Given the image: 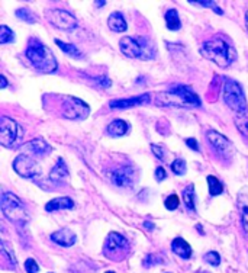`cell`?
Segmentation results:
<instances>
[{
	"label": "cell",
	"mask_w": 248,
	"mask_h": 273,
	"mask_svg": "<svg viewBox=\"0 0 248 273\" xmlns=\"http://www.w3.org/2000/svg\"><path fill=\"white\" fill-rule=\"evenodd\" d=\"M201 54L221 68L229 67L237 60L235 48L222 35H216L203 43V46H201Z\"/></svg>",
	"instance_id": "6da1fadb"
},
{
	"label": "cell",
	"mask_w": 248,
	"mask_h": 273,
	"mask_svg": "<svg viewBox=\"0 0 248 273\" xmlns=\"http://www.w3.org/2000/svg\"><path fill=\"white\" fill-rule=\"evenodd\" d=\"M158 105L161 106H174V108H199L202 105L198 93L189 86H176L171 91L158 93Z\"/></svg>",
	"instance_id": "7a4b0ae2"
},
{
	"label": "cell",
	"mask_w": 248,
	"mask_h": 273,
	"mask_svg": "<svg viewBox=\"0 0 248 273\" xmlns=\"http://www.w3.org/2000/svg\"><path fill=\"white\" fill-rule=\"evenodd\" d=\"M25 55L29 60V63L35 67V70H38L41 73H48V74L55 73L58 68L57 58L52 54V51L37 40H32L29 43Z\"/></svg>",
	"instance_id": "3957f363"
},
{
	"label": "cell",
	"mask_w": 248,
	"mask_h": 273,
	"mask_svg": "<svg viewBox=\"0 0 248 273\" xmlns=\"http://www.w3.org/2000/svg\"><path fill=\"white\" fill-rule=\"evenodd\" d=\"M119 48L124 55L139 60H154L157 55L156 46L145 37H124L119 41Z\"/></svg>",
	"instance_id": "277c9868"
},
{
	"label": "cell",
	"mask_w": 248,
	"mask_h": 273,
	"mask_svg": "<svg viewBox=\"0 0 248 273\" xmlns=\"http://www.w3.org/2000/svg\"><path fill=\"white\" fill-rule=\"evenodd\" d=\"M0 208L3 215L16 226H25L29 220L22 201L12 192H3L0 198Z\"/></svg>",
	"instance_id": "5b68a950"
},
{
	"label": "cell",
	"mask_w": 248,
	"mask_h": 273,
	"mask_svg": "<svg viewBox=\"0 0 248 273\" xmlns=\"http://www.w3.org/2000/svg\"><path fill=\"white\" fill-rule=\"evenodd\" d=\"M224 102L229 109H232L235 114H243L247 111V99L243 86L234 80V79H225L224 82V93H222Z\"/></svg>",
	"instance_id": "8992f818"
},
{
	"label": "cell",
	"mask_w": 248,
	"mask_h": 273,
	"mask_svg": "<svg viewBox=\"0 0 248 273\" xmlns=\"http://www.w3.org/2000/svg\"><path fill=\"white\" fill-rule=\"evenodd\" d=\"M23 136L22 127L12 118L3 115L0 118V144L6 148H13Z\"/></svg>",
	"instance_id": "52a82bcc"
},
{
	"label": "cell",
	"mask_w": 248,
	"mask_h": 273,
	"mask_svg": "<svg viewBox=\"0 0 248 273\" xmlns=\"http://www.w3.org/2000/svg\"><path fill=\"white\" fill-rule=\"evenodd\" d=\"M128 250H129V243L122 234H119L116 231H111L108 234L105 246H103V253L108 259L121 260L126 256Z\"/></svg>",
	"instance_id": "ba28073f"
},
{
	"label": "cell",
	"mask_w": 248,
	"mask_h": 273,
	"mask_svg": "<svg viewBox=\"0 0 248 273\" xmlns=\"http://www.w3.org/2000/svg\"><path fill=\"white\" fill-rule=\"evenodd\" d=\"M90 114V108L86 102L77 97H66L63 102V116L73 121H83Z\"/></svg>",
	"instance_id": "9c48e42d"
},
{
	"label": "cell",
	"mask_w": 248,
	"mask_h": 273,
	"mask_svg": "<svg viewBox=\"0 0 248 273\" xmlns=\"http://www.w3.org/2000/svg\"><path fill=\"white\" fill-rule=\"evenodd\" d=\"M13 170L25 179L37 178L41 173V167H40L38 161L28 154H19L16 159L13 160Z\"/></svg>",
	"instance_id": "30bf717a"
},
{
	"label": "cell",
	"mask_w": 248,
	"mask_h": 273,
	"mask_svg": "<svg viewBox=\"0 0 248 273\" xmlns=\"http://www.w3.org/2000/svg\"><path fill=\"white\" fill-rule=\"evenodd\" d=\"M45 16L49 23L58 29L70 31L77 26V19L64 9H49L45 12Z\"/></svg>",
	"instance_id": "8fae6325"
},
{
	"label": "cell",
	"mask_w": 248,
	"mask_h": 273,
	"mask_svg": "<svg viewBox=\"0 0 248 273\" xmlns=\"http://www.w3.org/2000/svg\"><path fill=\"white\" fill-rule=\"evenodd\" d=\"M111 179L113 184H116L118 187H134L136 179L135 167L131 163L122 164L116 170H113Z\"/></svg>",
	"instance_id": "7c38bea8"
},
{
	"label": "cell",
	"mask_w": 248,
	"mask_h": 273,
	"mask_svg": "<svg viewBox=\"0 0 248 273\" xmlns=\"http://www.w3.org/2000/svg\"><path fill=\"white\" fill-rule=\"evenodd\" d=\"M207 139L209 142L213 145V148L224 157H229L232 153H234V145L232 142L226 138L225 136H222L221 133L215 131V130H210L207 133Z\"/></svg>",
	"instance_id": "4fadbf2b"
},
{
	"label": "cell",
	"mask_w": 248,
	"mask_h": 273,
	"mask_svg": "<svg viewBox=\"0 0 248 273\" xmlns=\"http://www.w3.org/2000/svg\"><path fill=\"white\" fill-rule=\"evenodd\" d=\"M21 150L23 151V154H28V156L44 157V156H48L52 151V147L46 142L44 138H34V139L28 141L26 144H23Z\"/></svg>",
	"instance_id": "5bb4252c"
},
{
	"label": "cell",
	"mask_w": 248,
	"mask_h": 273,
	"mask_svg": "<svg viewBox=\"0 0 248 273\" xmlns=\"http://www.w3.org/2000/svg\"><path fill=\"white\" fill-rule=\"evenodd\" d=\"M151 102V94L150 93H142L139 96H134L129 99H118V100H111L109 106L112 109H126V108H134V106H141L147 105Z\"/></svg>",
	"instance_id": "9a60e30c"
},
{
	"label": "cell",
	"mask_w": 248,
	"mask_h": 273,
	"mask_svg": "<svg viewBox=\"0 0 248 273\" xmlns=\"http://www.w3.org/2000/svg\"><path fill=\"white\" fill-rule=\"evenodd\" d=\"M51 240L55 244L61 246V247H71L77 241V237H76V234L71 229L63 228V229H58V231L52 232L51 234Z\"/></svg>",
	"instance_id": "2e32d148"
},
{
	"label": "cell",
	"mask_w": 248,
	"mask_h": 273,
	"mask_svg": "<svg viewBox=\"0 0 248 273\" xmlns=\"http://www.w3.org/2000/svg\"><path fill=\"white\" fill-rule=\"evenodd\" d=\"M237 205H238V211H240V217H241L244 231L248 232V187H243L238 192Z\"/></svg>",
	"instance_id": "e0dca14e"
},
{
	"label": "cell",
	"mask_w": 248,
	"mask_h": 273,
	"mask_svg": "<svg viewBox=\"0 0 248 273\" xmlns=\"http://www.w3.org/2000/svg\"><path fill=\"white\" fill-rule=\"evenodd\" d=\"M68 178V167L63 159L57 160V164L49 172V181L54 183L64 182Z\"/></svg>",
	"instance_id": "ac0fdd59"
},
{
	"label": "cell",
	"mask_w": 248,
	"mask_h": 273,
	"mask_svg": "<svg viewBox=\"0 0 248 273\" xmlns=\"http://www.w3.org/2000/svg\"><path fill=\"white\" fill-rule=\"evenodd\" d=\"M171 250L174 251V254H177L181 259H190L192 257V247L190 244L183 240L181 237H177L171 241Z\"/></svg>",
	"instance_id": "d6986e66"
},
{
	"label": "cell",
	"mask_w": 248,
	"mask_h": 273,
	"mask_svg": "<svg viewBox=\"0 0 248 273\" xmlns=\"http://www.w3.org/2000/svg\"><path fill=\"white\" fill-rule=\"evenodd\" d=\"M73 208H74V202L67 196L54 198L45 205L46 212H54V211H61V209H73Z\"/></svg>",
	"instance_id": "ffe728a7"
},
{
	"label": "cell",
	"mask_w": 248,
	"mask_h": 273,
	"mask_svg": "<svg viewBox=\"0 0 248 273\" xmlns=\"http://www.w3.org/2000/svg\"><path fill=\"white\" fill-rule=\"evenodd\" d=\"M108 26L113 32H125L128 29L126 19L124 18V15L121 12H113L112 15L108 18Z\"/></svg>",
	"instance_id": "44dd1931"
},
{
	"label": "cell",
	"mask_w": 248,
	"mask_h": 273,
	"mask_svg": "<svg viewBox=\"0 0 248 273\" xmlns=\"http://www.w3.org/2000/svg\"><path fill=\"white\" fill-rule=\"evenodd\" d=\"M106 131L111 136H124L129 131V125L122 119H115L108 125Z\"/></svg>",
	"instance_id": "7402d4cb"
},
{
	"label": "cell",
	"mask_w": 248,
	"mask_h": 273,
	"mask_svg": "<svg viewBox=\"0 0 248 273\" xmlns=\"http://www.w3.org/2000/svg\"><path fill=\"white\" fill-rule=\"evenodd\" d=\"M183 201L186 208L190 211V212H195L196 211V195H195V184H189L184 190H183Z\"/></svg>",
	"instance_id": "603a6c76"
},
{
	"label": "cell",
	"mask_w": 248,
	"mask_h": 273,
	"mask_svg": "<svg viewBox=\"0 0 248 273\" xmlns=\"http://www.w3.org/2000/svg\"><path fill=\"white\" fill-rule=\"evenodd\" d=\"M164 19H165V25L170 31H179L181 28L180 18L176 9H168L164 13Z\"/></svg>",
	"instance_id": "cb8c5ba5"
},
{
	"label": "cell",
	"mask_w": 248,
	"mask_h": 273,
	"mask_svg": "<svg viewBox=\"0 0 248 273\" xmlns=\"http://www.w3.org/2000/svg\"><path fill=\"white\" fill-rule=\"evenodd\" d=\"M206 182H207L209 195H210V196H218V195H221V193L224 192V184H222V182H221L218 178L209 175V176L206 178Z\"/></svg>",
	"instance_id": "d4e9b609"
},
{
	"label": "cell",
	"mask_w": 248,
	"mask_h": 273,
	"mask_svg": "<svg viewBox=\"0 0 248 273\" xmlns=\"http://www.w3.org/2000/svg\"><path fill=\"white\" fill-rule=\"evenodd\" d=\"M234 121H235V125H237L238 131L243 136H248V109L246 112H243V114L235 115Z\"/></svg>",
	"instance_id": "484cf974"
},
{
	"label": "cell",
	"mask_w": 248,
	"mask_h": 273,
	"mask_svg": "<svg viewBox=\"0 0 248 273\" xmlns=\"http://www.w3.org/2000/svg\"><path fill=\"white\" fill-rule=\"evenodd\" d=\"M55 44L60 46L66 54H68L70 57H73V58H82V51L77 48L76 46H73V44H67V43H63L61 40H55Z\"/></svg>",
	"instance_id": "4316f807"
},
{
	"label": "cell",
	"mask_w": 248,
	"mask_h": 273,
	"mask_svg": "<svg viewBox=\"0 0 248 273\" xmlns=\"http://www.w3.org/2000/svg\"><path fill=\"white\" fill-rule=\"evenodd\" d=\"M15 41V34L13 31L6 26V25H1L0 26V44L4 46V44H9V43H13Z\"/></svg>",
	"instance_id": "83f0119b"
},
{
	"label": "cell",
	"mask_w": 248,
	"mask_h": 273,
	"mask_svg": "<svg viewBox=\"0 0 248 273\" xmlns=\"http://www.w3.org/2000/svg\"><path fill=\"white\" fill-rule=\"evenodd\" d=\"M1 253L4 254V257H7V260L13 265V268H16V265H18V262H16V257H15V251L13 249L7 244V241H4V240H1Z\"/></svg>",
	"instance_id": "f1b7e54d"
},
{
	"label": "cell",
	"mask_w": 248,
	"mask_h": 273,
	"mask_svg": "<svg viewBox=\"0 0 248 273\" xmlns=\"http://www.w3.org/2000/svg\"><path fill=\"white\" fill-rule=\"evenodd\" d=\"M16 16L26 23H35L38 21V18L29 9H18L16 10Z\"/></svg>",
	"instance_id": "f546056e"
},
{
	"label": "cell",
	"mask_w": 248,
	"mask_h": 273,
	"mask_svg": "<svg viewBox=\"0 0 248 273\" xmlns=\"http://www.w3.org/2000/svg\"><path fill=\"white\" fill-rule=\"evenodd\" d=\"M171 170L174 175L177 176H183L187 170V166H186V161L183 159H176L171 163Z\"/></svg>",
	"instance_id": "4dcf8cb0"
},
{
	"label": "cell",
	"mask_w": 248,
	"mask_h": 273,
	"mask_svg": "<svg viewBox=\"0 0 248 273\" xmlns=\"http://www.w3.org/2000/svg\"><path fill=\"white\" fill-rule=\"evenodd\" d=\"M205 262L206 263H209L210 266H219L221 265V256H219V253H216V251H207L206 254H205Z\"/></svg>",
	"instance_id": "1f68e13d"
},
{
	"label": "cell",
	"mask_w": 248,
	"mask_h": 273,
	"mask_svg": "<svg viewBox=\"0 0 248 273\" xmlns=\"http://www.w3.org/2000/svg\"><path fill=\"white\" fill-rule=\"evenodd\" d=\"M195 6H203V7H209L212 9L216 15H224V10L216 4V1H190Z\"/></svg>",
	"instance_id": "d6a6232c"
},
{
	"label": "cell",
	"mask_w": 248,
	"mask_h": 273,
	"mask_svg": "<svg viewBox=\"0 0 248 273\" xmlns=\"http://www.w3.org/2000/svg\"><path fill=\"white\" fill-rule=\"evenodd\" d=\"M165 208L168 209V211H174V209H177L179 208V205H180V201H179V196L176 195V193H173V195H168L167 198H165Z\"/></svg>",
	"instance_id": "836d02e7"
},
{
	"label": "cell",
	"mask_w": 248,
	"mask_h": 273,
	"mask_svg": "<svg viewBox=\"0 0 248 273\" xmlns=\"http://www.w3.org/2000/svg\"><path fill=\"white\" fill-rule=\"evenodd\" d=\"M163 262H164V259L157 256V254H147L145 259H144V266H145V268H151V266L160 265V263H163Z\"/></svg>",
	"instance_id": "e575fe53"
},
{
	"label": "cell",
	"mask_w": 248,
	"mask_h": 273,
	"mask_svg": "<svg viewBox=\"0 0 248 273\" xmlns=\"http://www.w3.org/2000/svg\"><path fill=\"white\" fill-rule=\"evenodd\" d=\"M25 271L28 273H38L40 272V266L34 259H28L25 262Z\"/></svg>",
	"instance_id": "d590c367"
},
{
	"label": "cell",
	"mask_w": 248,
	"mask_h": 273,
	"mask_svg": "<svg viewBox=\"0 0 248 273\" xmlns=\"http://www.w3.org/2000/svg\"><path fill=\"white\" fill-rule=\"evenodd\" d=\"M151 151L157 156V159L164 160L165 159V153H164V148L161 145H157V144H151Z\"/></svg>",
	"instance_id": "8d00e7d4"
},
{
	"label": "cell",
	"mask_w": 248,
	"mask_h": 273,
	"mask_svg": "<svg viewBox=\"0 0 248 273\" xmlns=\"http://www.w3.org/2000/svg\"><path fill=\"white\" fill-rule=\"evenodd\" d=\"M165 178H167L165 169H164V167H157V169H156V181H157V182H163Z\"/></svg>",
	"instance_id": "74e56055"
},
{
	"label": "cell",
	"mask_w": 248,
	"mask_h": 273,
	"mask_svg": "<svg viewBox=\"0 0 248 273\" xmlns=\"http://www.w3.org/2000/svg\"><path fill=\"white\" fill-rule=\"evenodd\" d=\"M186 145H189L193 151H199V142L195 138H186Z\"/></svg>",
	"instance_id": "f35d334b"
},
{
	"label": "cell",
	"mask_w": 248,
	"mask_h": 273,
	"mask_svg": "<svg viewBox=\"0 0 248 273\" xmlns=\"http://www.w3.org/2000/svg\"><path fill=\"white\" fill-rule=\"evenodd\" d=\"M97 85H100L102 88H111V85H112V82L108 79V77H100V79H96L94 80Z\"/></svg>",
	"instance_id": "ab89813d"
},
{
	"label": "cell",
	"mask_w": 248,
	"mask_h": 273,
	"mask_svg": "<svg viewBox=\"0 0 248 273\" xmlns=\"http://www.w3.org/2000/svg\"><path fill=\"white\" fill-rule=\"evenodd\" d=\"M7 88V80L4 76H0V89H6Z\"/></svg>",
	"instance_id": "60d3db41"
},
{
	"label": "cell",
	"mask_w": 248,
	"mask_h": 273,
	"mask_svg": "<svg viewBox=\"0 0 248 273\" xmlns=\"http://www.w3.org/2000/svg\"><path fill=\"white\" fill-rule=\"evenodd\" d=\"M144 227L147 228V229H150V231H151V229H154V228H156V226H154V223L145 221V223H144Z\"/></svg>",
	"instance_id": "b9f144b4"
},
{
	"label": "cell",
	"mask_w": 248,
	"mask_h": 273,
	"mask_svg": "<svg viewBox=\"0 0 248 273\" xmlns=\"http://www.w3.org/2000/svg\"><path fill=\"white\" fill-rule=\"evenodd\" d=\"M96 6H97V7H102V6H106V1H96Z\"/></svg>",
	"instance_id": "7bdbcfd3"
},
{
	"label": "cell",
	"mask_w": 248,
	"mask_h": 273,
	"mask_svg": "<svg viewBox=\"0 0 248 273\" xmlns=\"http://www.w3.org/2000/svg\"><path fill=\"white\" fill-rule=\"evenodd\" d=\"M246 26H247V29H248V10H247V13H246Z\"/></svg>",
	"instance_id": "ee69618b"
},
{
	"label": "cell",
	"mask_w": 248,
	"mask_h": 273,
	"mask_svg": "<svg viewBox=\"0 0 248 273\" xmlns=\"http://www.w3.org/2000/svg\"><path fill=\"white\" fill-rule=\"evenodd\" d=\"M106 273H115V272H112V271H109V272H106Z\"/></svg>",
	"instance_id": "f6af8a7d"
},
{
	"label": "cell",
	"mask_w": 248,
	"mask_h": 273,
	"mask_svg": "<svg viewBox=\"0 0 248 273\" xmlns=\"http://www.w3.org/2000/svg\"><path fill=\"white\" fill-rule=\"evenodd\" d=\"M199 273H207V272H199Z\"/></svg>",
	"instance_id": "bcb514c9"
}]
</instances>
